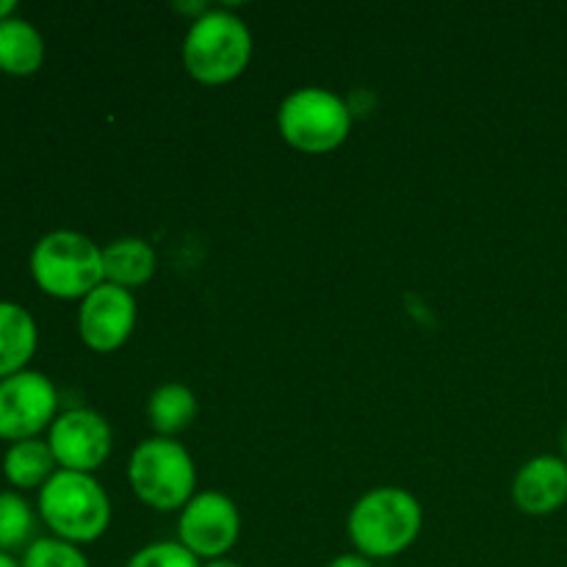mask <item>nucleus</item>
I'll use <instances>...</instances> for the list:
<instances>
[{
	"mask_svg": "<svg viewBox=\"0 0 567 567\" xmlns=\"http://www.w3.org/2000/svg\"><path fill=\"white\" fill-rule=\"evenodd\" d=\"M197 413V396H194L192 388L181 385V382H166V385L155 388L150 393L147 419L150 426L158 432V437H172L177 432L188 430Z\"/></svg>",
	"mask_w": 567,
	"mask_h": 567,
	"instance_id": "obj_16",
	"label": "nucleus"
},
{
	"mask_svg": "<svg viewBox=\"0 0 567 567\" xmlns=\"http://www.w3.org/2000/svg\"><path fill=\"white\" fill-rule=\"evenodd\" d=\"M37 513L17 491L0 493V551H25L37 540Z\"/></svg>",
	"mask_w": 567,
	"mask_h": 567,
	"instance_id": "obj_17",
	"label": "nucleus"
},
{
	"mask_svg": "<svg viewBox=\"0 0 567 567\" xmlns=\"http://www.w3.org/2000/svg\"><path fill=\"white\" fill-rule=\"evenodd\" d=\"M14 11H17L14 0H0V22L9 20V17H14Z\"/></svg>",
	"mask_w": 567,
	"mask_h": 567,
	"instance_id": "obj_21",
	"label": "nucleus"
},
{
	"mask_svg": "<svg viewBox=\"0 0 567 567\" xmlns=\"http://www.w3.org/2000/svg\"><path fill=\"white\" fill-rule=\"evenodd\" d=\"M0 567H20V559H14L11 554L0 551Z\"/></svg>",
	"mask_w": 567,
	"mask_h": 567,
	"instance_id": "obj_22",
	"label": "nucleus"
},
{
	"mask_svg": "<svg viewBox=\"0 0 567 567\" xmlns=\"http://www.w3.org/2000/svg\"><path fill=\"white\" fill-rule=\"evenodd\" d=\"M55 471H59V463L53 457V449L39 437L11 443L3 454V476L17 493L42 491Z\"/></svg>",
	"mask_w": 567,
	"mask_h": 567,
	"instance_id": "obj_14",
	"label": "nucleus"
},
{
	"mask_svg": "<svg viewBox=\"0 0 567 567\" xmlns=\"http://www.w3.org/2000/svg\"><path fill=\"white\" fill-rule=\"evenodd\" d=\"M59 419V391L42 371H20L0 380V441L39 437Z\"/></svg>",
	"mask_w": 567,
	"mask_h": 567,
	"instance_id": "obj_7",
	"label": "nucleus"
},
{
	"mask_svg": "<svg viewBox=\"0 0 567 567\" xmlns=\"http://www.w3.org/2000/svg\"><path fill=\"white\" fill-rule=\"evenodd\" d=\"M37 509L53 537L75 546L100 540L111 524L109 493L92 474L78 471H55L39 491Z\"/></svg>",
	"mask_w": 567,
	"mask_h": 567,
	"instance_id": "obj_2",
	"label": "nucleus"
},
{
	"mask_svg": "<svg viewBox=\"0 0 567 567\" xmlns=\"http://www.w3.org/2000/svg\"><path fill=\"white\" fill-rule=\"evenodd\" d=\"M327 567H374L371 559H365L363 554H341V557L332 559Z\"/></svg>",
	"mask_w": 567,
	"mask_h": 567,
	"instance_id": "obj_20",
	"label": "nucleus"
},
{
	"mask_svg": "<svg viewBox=\"0 0 567 567\" xmlns=\"http://www.w3.org/2000/svg\"><path fill=\"white\" fill-rule=\"evenodd\" d=\"M20 567H92L86 554L75 543L59 540V537H37L22 551Z\"/></svg>",
	"mask_w": 567,
	"mask_h": 567,
	"instance_id": "obj_18",
	"label": "nucleus"
},
{
	"mask_svg": "<svg viewBox=\"0 0 567 567\" xmlns=\"http://www.w3.org/2000/svg\"><path fill=\"white\" fill-rule=\"evenodd\" d=\"M513 502L520 513L554 515L567 504V463L557 454H540L520 465L513 482Z\"/></svg>",
	"mask_w": 567,
	"mask_h": 567,
	"instance_id": "obj_11",
	"label": "nucleus"
},
{
	"mask_svg": "<svg viewBox=\"0 0 567 567\" xmlns=\"http://www.w3.org/2000/svg\"><path fill=\"white\" fill-rule=\"evenodd\" d=\"M155 269H158V258L144 238H116L103 249L105 282L125 291L153 280Z\"/></svg>",
	"mask_w": 567,
	"mask_h": 567,
	"instance_id": "obj_13",
	"label": "nucleus"
},
{
	"mask_svg": "<svg viewBox=\"0 0 567 567\" xmlns=\"http://www.w3.org/2000/svg\"><path fill=\"white\" fill-rule=\"evenodd\" d=\"M563 460L567 463V430H565V435H563Z\"/></svg>",
	"mask_w": 567,
	"mask_h": 567,
	"instance_id": "obj_24",
	"label": "nucleus"
},
{
	"mask_svg": "<svg viewBox=\"0 0 567 567\" xmlns=\"http://www.w3.org/2000/svg\"><path fill=\"white\" fill-rule=\"evenodd\" d=\"M252 59V33L241 17L225 9H208L194 17L183 42V64L188 75L205 86L230 83Z\"/></svg>",
	"mask_w": 567,
	"mask_h": 567,
	"instance_id": "obj_3",
	"label": "nucleus"
},
{
	"mask_svg": "<svg viewBox=\"0 0 567 567\" xmlns=\"http://www.w3.org/2000/svg\"><path fill=\"white\" fill-rule=\"evenodd\" d=\"M44 61V39L22 17H9L0 22V72L25 78L39 72Z\"/></svg>",
	"mask_w": 567,
	"mask_h": 567,
	"instance_id": "obj_15",
	"label": "nucleus"
},
{
	"mask_svg": "<svg viewBox=\"0 0 567 567\" xmlns=\"http://www.w3.org/2000/svg\"><path fill=\"white\" fill-rule=\"evenodd\" d=\"M39 330L31 310L0 299V380L28 369L37 352Z\"/></svg>",
	"mask_w": 567,
	"mask_h": 567,
	"instance_id": "obj_12",
	"label": "nucleus"
},
{
	"mask_svg": "<svg viewBox=\"0 0 567 567\" xmlns=\"http://www.w3.org/2000/svg\"><path fill=\"white\" fill-rule=\"evenodd\" d=\"M133 327H136V299L125 288L103 282L86 299H81L78 332L92 352H116L131 338Z\"/></svg>",
	"mask_w": 567,
	"mask_h": 567,
	"instance_id": "obj_10",
	"label": "nucleus"
},
{
	"mask_svg": "<svg viewBox=\"0 0 567 567\" xmlns=\"http://www.w3.org/2000/svg\"><path fill=\"white\" fill-rule=\"evenodd\" d=\"M48 443L61 471L94 474L109 460L111 426L97 410L75 408L61 413L48 432Z\"/></svg>",
	"mask_w": 567,
	"mask_h": 567,
	"instance_id": "obj_9",
	"label": "nucleus"
},
{
	"mask_svg": "<svg viewBox=\"0 0 567 567\" xmlns=\"http://www.w3.org/2000/svg\"><path fill=\"white\" fill-rule=\"evenodd\" d=\"M203 567H244V565L233 563V559H214V563H208V565H203Z\"/></svg>",
	"mask_w": 567,
	"mask_h": 567,
	"instance_id": "obj_23",
	"label": "nucleus"
},
{
	"mask_svg": "<svg viewBox=\"0 0 567 567\" xmlns=\"http://www.w3.org/2000/svg\"><path fill=\"white\" fill-rule=\"evenodd\" d=\"M277 127L280 136L299 153L324 155L349 138L352 111L330 89L305 86L282 100L277 111Z\"/></svg>",
	"mask_w": 567,
	"mask_h": 567,
	"instance_id": "obj_6",
	"label": "nucleus"
},
{
	"mask_svg": "<svg viewBox=\"0 0 567 567\" xmlns=\"http://www.w3.org/2000/svg\"><path fill=\"white\" fill-rule=\"evenodd\" d=\"M424 509L402 487H377L349 513V540L365 559H391L408 551L421 535Z\"/></svg>",
	"mask_w": 567,
	"mask_h": 567,
	"instance_id": "obj_1",
	"label": "nucleus"
},
{
	"mask_svg": "<svg viewBox=\"0 0 567 567\" xmlns=\"http://www.w3.org/2000/svg\"><path fill=\"white\" fill-rule=\"evenodd\" d=\"M127 480L138 502L158 513L183 509L197 496L194 460L175 437H150L138 443L127 463Z\"/></svg>",
	"mask_w": 567,
	"mask_h": 567,
	"instance_id": "obj_5",
	"label": "nucleus"
},
{
	"mask_svg": "<svg viewBox=\"0 0 567 567\" xmlns=\"http://www.w3.org/2000/svg\"><path fill=\"white\" fill-rule=\"evenodd\" d=\"M125 567H203L181 540H161L138 548Z\"/></svg>",
	"mask_w": 567,
	"mask_h": 567,
	"instance_id": "obj_19",
	"label": "nucleus"
},
{
	"mask_svg": "<svg viewBox=\"0 0 567 567\" xmlns=\"http://www.w3.org/2000/svg\"><path fill=\"white\" fill-rule=\"evenodd\" d=\"M31 277L53 299H86L103 286V249L75 230H53L31 249Z\"/></svg>",
	"mask_w": 567,
	"mask_h": 567,
	"instance_id": "obj_4",
	"label": "nucleus"
},
{
	"mask_svg": "<svg viewBox=\"0 0 567 567\" xmlns=\"http://www.w3.org/2000/svg\"><path fill=\"white\" fill-rule=\"evenodd\" d=\"M177 532H181V543L194 557L214 563V559H225V554L241 537V513L221 493H197L183 507Z\"/></svg>",
	"mask_w": 567,
	"mask_h": 567,
	"instance_id": "obj_8",
	"label": "nucleus"
}]
</instances>
